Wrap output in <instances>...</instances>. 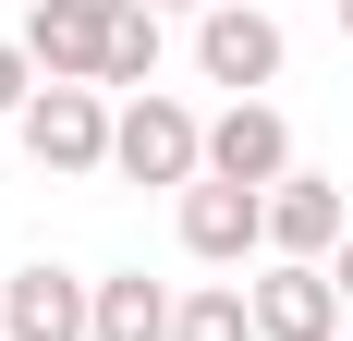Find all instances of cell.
Returning <instances> with one entry per match:
<instances>
[{
    "label": "cell",
    "mask_w": 353,
    "mask_h": 341,
    "mask_svg": "<svg viewBox=\"0 0 353 341\" xmlns=\"http://www.w3.org/2000/svg\"><path fill=\"white\" fill-rule=\"evenodd\" d=\"M171 232H183L195 269H244V256H268V195H244V183H183Z\"/></svg>",
    "instance_id": "cell-4"
},
{
    "label": "cell",
    "mask_w": 353,
    "mask_h": 341,
    "mask_svg": "<svg viewBox=\"0 0 353 341\" xmlns=\"http://www.w3.org/2000/svg\"><path fill=\"white\" fill-rule=\"evenodd\" d=\"M0 341H98V280L25 256V269L0 280Z\"/></svg>",
    "instance_id": "cell-6"
},
{
    "label": "cell",
    "mask_w": 353,
    "mask_h": 341,
    "mask_svg": "<svg viewBox=\"0 0 353 341\" xmlns=\"http://www.w3.org/2000/svg\"><path fill=\"white\" fill-rule=\"evenodd\" d=\"M341 183H329V170H292L281 195H268V256H292V269H329V256H341Z\"/></svg>",
    "instance_id": "cell-9"
},
{
    "label": "cell",
    "mask_w": 353,
    "mask_h": 341,
    "mask_svg": "<svg viewBox=\"0 0 353 341\" xmlns=\"http://www.w3.org/2000/svg\"><path fill=\"white\" fill-rule=\"evenodd\" d=\"M146 12H219V0H146Z\"/></svg>",
    "instance_id": "cell-15"
},
{
    "label": "cell",
    "mask_w": 353,
    "mask_h": 341,
    "mask_svg": "<svg viewBox=\"0 0 353 341\" xmlns=\"http://www.w3.org/2000/svg\"><path fill=\"white\" fill-rule=\"evenodd\" d=\"M12 135H25V159L49 170V183H98L122 110H110V86H37V110L12 122Z\"/></svg>",
    "instance_id": "cell-1"
},
{
    "label": "cell",
    "mask_w": 353,
    "mask_h": 341,
    "mask_svg": "<svg viewBox=\"0 0 353 341\" xmlns=\"http://www.w3.org/2000/svg\"><path fill=\"white\" fill-rule=\"evenodd\" d=\"M292 170H305V159H292V122H281L268 98H232V110L208 122V183H244V195H281Z\"/></svg>",
    "instance_id": "cell-7"
},
{
    "label": "cell",
    "mask_w": 353,
    "mask_h": 341,
    "mask_svg": "<svg viewBox=\"0 0 353 341\" xmlns=\"http://www.w3.org/2000/svg\"><path fill=\"white\" fill-rule=\"evenodd\" d=\"M341 49H353V0H341Z\"/></svg>",
    "instance_id": "cell-16"
},
{
    "label": "cell",
    "mask_w": 353,
    "mask_h": 341,
    "mask_svg": "<svg viewBox=\"0 0 353 341\" xmlns=\"http://www.w3.org/2000/svg\"><path fill=\"white\" fill-rule=\"evenodd\" d=\"M329 280H341V305H353V232H341V256H329Z\"/></svg>",
    "instance_id": "cell-14"
},
{
    "label": "cell",
    "mask_w": 353,
    "mask_h": 341,
    "mask_svg": "<svg viewBox=\"0 0 353 341\" xmlns=\"http://www.w3.org/2000/svg\"><path fill=\"white\" fill-rule=\"evenodd\" d=\"M110 25H122V0H37L25 12V61L49 86H110Z\"/></svg>",
    "instance_id": "cell-5"
},
{
    "label": "cell",
    "mask_w": 353,
    "mask_h": 341,
    "mask_svg": "<svg viewBox=\"0 0 353 341\" xmlns=\"http://www.w3.org/2000/svg\"><path fill=\"white\" fill-rule=\"evenodd\" d=\"M281 61H292L281 12H256V0H219V12H195V73H208V86H232V98H268V86H281Z\"/></svg>",
    "instance_id": "cell-3"
},
{
    "label": "cell",
    "mask_w": 353,
    "mask_h": 341,
    "mask_svg": "<svg viewBox=\"0 0 353 341\" xmlns=\"http://www.w3.org/2000/svg\"><path fill=\"white\" fill-rule=\"evenodd\" d=\"M37 86H49V73L25 61V37H0V122H25V110H37Z\"/></svg>",
    "instance_id": "cell-13"
},
{
    "label": "cell",
    "mask_w": 353,
    "mask_h": 341,
    "mask_svg": "<svg viewBox=\"0 0 353 341\" xmlns=\"http://www.w3.org/2000/svg\"><path fill=\"white\" fill-rule=\"evenodd\" d=\"M110 170H122V183H208V122H195V110L183 98H159V86H146V98H122V135H110Z\"/></svg>",
    "instance_id": "cell-2"
},
{
    "label": "cell",
    "mask_w": 353,
    "mask_h": 341,
    "mask_svg": "<svg viewBox=\"0 0 353 341\" xmlns=\"http://www.w3.org/2000/svg\"><path fill=\"white\" fill-rule=\"evenodd\" d=\"M110 86H122V98L159 86V12H146V0H122V25H110Z\"/></svg>",
    "instance_id": "cell-12"
},
{
    "label": "cell",
    "mask_w": 353,
    "mask_h": 341,
    "mask_svg": "<svg viewBox=\"0 0 353 341\" xmlns=\"http://www.w3.org/2000/svg\"><path fill=\"white\" fill-rule=\"evenodd\" d=\"M171 341H256V293L244 280H195L183 317H171Z\"/></svg>",
    "instance_id": "cell-11"
},
{
    "label": "cell",
    "mask_w": 353,
    "mask_h": 341,
    "mask_svg": "<svg viewBox=\"0 0 353 341\" xmlns=\"http://www.w3.org/2000/svg\"><path fill=\"white\" fill-rule=\"evenodd\" d=\"M171 317H183L171 280H146V269H110L98 280V341H171Z\"/></svg>",
    "instance_id": "cell-10"
},
{
    "label": "cell",
    "mask_w": 353,
    "mask_h": 341,
    "mask_svg": "<svg viewBox=\"0 0 353 341\" xmlns=\"http://www.w3.org/2000/svg\"><path fill=\"white\" fill-rule=\"evenodd\" d=\"M244 293H256V341H341V280H329V269L268 256Z\"/></svg>",
    "instance_id": "cell-8"
}]
</instances>
